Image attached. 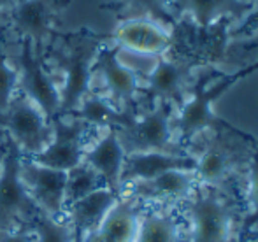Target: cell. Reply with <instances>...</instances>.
I'll return each instance as SVG.
<instances>
[{
	"label": "cell",
	"instance_id": "1",
	"mask_svg": "<svg viewBox=\"0 0 258 242\" xmlns=\"http://www.w3.org/2000/svg\"><path fill=\"white\" fill-rule=\"evenodd\" d=\"M179 211L186 219V242H239L246 212L242 191H221L197 184Z\"/></svg>",
	"mask_w": 258,
	"mask_h": 242
},
{
	"label": "cell",
	"instance_id": "2",
	"mask_svg": "<svg viewBox=\"0 0 258 242\" xmlns=\"http://www.w3.org/2000/svg\"><path fill=\"white\" fill-rule=\"evenodd\" d=\"M209 132L199 137L188 146V153L195 156V178L199 184L216 188L221 191H241L244 186L246 172L251 160V151L237 142V137L251 139V135H239L241 130Z\"/></svg>",
	"mask_w": 258,
	"mask_h": 242
},
{
	"label": "cell",
	"instance_id": "3",
	"mask_svg": "<svg viewBox=\"0 0 258 242\" xmlns=\"http://www.w3.org/2000/svg\"><path fill=\"white\" fill-rule=\"evenodd\" d=\"M244 75V68L237 70L235 74L221 75V77L218 75L216 81L213 74H202L190 86L184 100L174 111V133L181 149L188 151V146L194 140L209 132H221V130L237 132V128L216 116L213 104Z\"/></svg>",
	"mask_w": 258,
	"mask_h": 242
},
{
	"label": "cell",
	"instance_id": "4",
	"mask_svg": "<svg viewBox=\"0 0 258 242\" xmlns=\"http://www.w3.org/2000/svg\"><path fill=\"white\" fill-rule=\"evenodd\" d=\"M104 39L81 32L69 37V42L56 56L58 88H60V114H72L81 100L92 93L93 63L102 48Z\"/></svg>",
	"mask_w": 258,
	"mask_h": 242
},
{
	"label": "cell",
	"instance_id": "5",
	"mask_svg": "<svg viewBox=\"0 0 258 242\" xmlns=\"http://www.w3.org/2000/svg\"><path fill=\"white\" fill-rule=\"evenodd\" d=\"M174 111L169 102H153L144 111H136L128 121L118 128V137L126 153L137 151H167L188 153L181 149L174 133Z\"/></svg>",
	"mask_w": 258,
	"mask_h": 242
},
{
	"label": "cell",
	"instance_id": "6",
	"mask_svg": "<svg viewBox=\"0 0 258 242\" xmlns=\"http://www.w3.org/2000/svg\"><path fill=\"white\" fill-rule=\"evenodd\" d=\"M0 128L28 158L41 153L51 140V120L20 92L6 109L0 111Z\"/></svg>",
	"mask_w": 258,
	"mask_h": 242
},
{
	"label": "cell",
	"instance_id": "7",
	"mask_svg": "<svg viewBox=\"0 0 258 242\" xmlns=\"http://www.w3.org/2000/svg\"><path fill=\"white\" fill-rule=\"evenodd\" d=\"M6 158L0 171V232L30 226L41 209L35 205L21 179L20 149L13 140L6 137Z\"/></svg>",
	"mask_w": 258,
	"mask_h": 242
},
{
	"label": "cell",
	"instance_id": "8",
	"mask_svg": "<svg viewBox=\"0 0 258 242\" xmlns=\"http://www.w3.org/2000/svg\"><path fill=\"white\" fill-rule=\"evenodd\" d=\"M18 90L25 97L37 104L42 113L51 120L60 114V88L56 75L48 68L44 55L34 48L27 39H18Z\"/></svg>",
	"mask_w": 258,
	"mask_h": 242
},
{
	"label": "cell",
	"instance_id": "9",
	"mask_svg": "<svg viewBox=\"0 0 258 242\" xmlns=\"http://www.w3.org/2000/svg\"><path fill=\"white\" fill-rule=\"evenodd\" d=\"M93 93H100L116 107L136 113L139 97L143 95V79L121 63L116 56L112 42H104L93 63Z\"/></svg>",
	"mask_w": 258,
	"mask_h": 242
},
{
	"label": "cell",
	"instance_id": "10",
	"mask_svg": "<svg viewBox=\"0 0 258 242\" xmlns=\"http://www.w3.org/2000/svg\"><path fill=\"white\" fill-rule=\"evenodd\" d=\"M90 130L85 121L72 114H58L51 118V140L32 160L56 171H72L85 160Z\"/></svg>",
	"mask_w": 258,
	"mask_h": 242
},
{
	"label": "cell",
	"instance_id": "11",
	"mask_svg": "<svg viewBox=\"0 0 258 242\" xmlns=\"http://www.w3.org/2000/svg\"><path fill=\"white\" fill-rule=\"evenodd\" d=\"M67 6L69 0H13L4 18L18 39L30 41L44 55L42 46L53 35L54 23Z\"/></svg>",
	"mask_w": 258,
	"mask_h": 242
},
{
	"label": "cell",
	"instance_id": "12",
	"mask_svg": "<svg viewBox=\"0 0 258 242\" xmlns=\"http://www.w3.org/2000/svg\"><path fill=\"white\" fill-rule=\"evenodd\" d=\"M194 171H167L148 181H136L121 188V197H130L141 204L179 207L197 188Z\"/></svg>",
	"mask_w": 258,
	"mask_h": 242
},
{
	"label": "cell",
	"instance_id": "13",
	"mask_svg": "<svg viewBox=\"0 0 258 242\" xmlns=\"http://www.w3.org/2000/svg\"><path fill=\"white\" fill-rule=\"evenodd\" d=\"M20 172L35 205L51 218H63L67 172L44 167L27 156H21Z\"/></svg>",
	"mask_w": 258,
	"mask_h": 242
},
{
	"label": "cell",
	"instance_id": "14",
	"mask_svg": "<svg viewBox=\"0 0 258 242\" xmlns=\"http://www.w3.org/2000/svg\"><path fill=\"white\" fill-rule=\"evenodd\" d=\"M111 42L118 48L148 56L167 55L172 48V34L163 23L144 16L121 20L111 34Z\"/></svg>",
	"mask_w": 258,
	"mask_h": 242
},
{
	"label": "cell",
	"instance_id": "15",
	"mask_svg": "<svg viewBox=\"0 0 258 242\" xmlns=\"http://www.w3.org/2000/svg\"><path fill=\"white\" fill-rule=\"evenodd\" d=\"M190 65L183 60L158 56L155 67L143 81V95L153 102H169L177 107L184 100L190 83Z\"/></svg>",
	"mask_w": 258,
	"mask_h": 242
},
{
	"label": "cell",
	"instance_id": "16",
	"mask_svg": "<svg viewBox=\"0 0 258 242\" xmlns=\"http://www.w3.org/2000/svg\"><path fill=\"white\" fill-rule=\"evenodd\" d=\"M125 156L126 151L119 140L118 132L109 128L99 132L97 139L88 144L83 162L104 179L105 186L121 197V172Z\"/></svg>",
	"mask_w": 258,
	"mask_h": 242
},
{
	"label": "cell",
	"instance_id": "17",
	"mask_svg": "<svg viewBox=\"0 0 258 242\" xmlns=\"http://www.w3.org/2000/svg\"><path fill=\"white\" fill-rule=\"evenodd\" d=\"M176 169L195 171V156L191 153H167V151L126 153L121 172V188L136 181H148Z\"/></svg>",
	"mask_w": 258,
	"mask_h": 242
},
{
	"label": "cell",
	"instance_id": "18",
	"mask_svg": "<svg viewBox=\"0 0 258 242\" xmlns=\"http://www.w3.org/2000/svg\"><path fill=\"white\" fill-rule=\"evenodd\" d=\"M118 198L119 195L114 193L111 188H99V190L69 204L65 207L63 218L71 223V226L78 235L90 237L99 230L105 214L111 211L112 205L118 202Z\"/></svg>",
	"mask_w": 258,
	"mask_h": 242
},
{
	"label": "cell",
	"instance_id": "19",
	"mask_svg": "<svg viewBox=\"0 0 258 242\" xmlns=\"http://www.w3.org/2000/svg\"><path fill=\"white\" fill-rule=\"evenodd\" d=\"M143 204L130 197H119L105 214L99 230L86 237L90 242H136L139 232Z\"/></svg>",
	"mask_w": 258,
	"mask_h": 242
},
{
	"label": "cell",
	"instance_id": "20",
	"mask_svg": "<svg viewBox=\"0 0 258 242\" xmlns=\"http://www.w3.org/2000/svg\"><path fill=\"white\" fill-rule=\"evenodd\" d=\"M136 242H186V219L179 207L156 205L143 211Z\"/></svg>",
	"mask_w": 258,
	"mask_h": 242
},
{
	"label": "cell",
	"instance_id": "21",
	"mask_svg": "<svg viewBox=\"0 0 258 242\" xmlns=\"http://www.w3.org/2000/svg\"><path fill=\"white\" fill-rule=\"evenodd\" d=\"M134 113L123 111L119 107H116L109 99H105L100 93H88L85 99L81 100L78 109L72 113V116L79 118L81 121H85L92 130H109V128H121L128 118Z\"/></svg>",
	"mask_w": 258,
	"mask_h": 242
},
{
	"label": "cell",
	"instance_id": "22",
	"mask_svg": "<svg viewBox=\"0 0 258 242\" xmlns=\"http://www.w3.org/2000/svg\"><path fill=\"white\" fill-rule=\"evenodd\" d=\"M242 195H244L246 212L241 223L239 242H249L253 232L258 226V147L251 154V160H249L244 181V193Z\"/></svg>",
	"mask_w": 258,
	"mask_h": 242
},
{
	"label": "cell",
	"instance_id": "23",
	"mask_svg": "<svg viewBox=\"0 0 258 242\" xmlns=\"http://www.w3.org/2000/svg\"><path fill=\"white\" fill-rule=\"evenodd\" d=\"M30 228L35 242H74L76 232L65 218H51L39 211L32 219Z\"/></svg>",
	"mask_w": 258,
	"mask_h": 242
},
{
	"label": "cell",
	"instance_id": "24",
	"mask_svg": "<svg viewBox=\"0 0 258 242\" xmlns=\"http://www.w3.org/2000/svg\"><path fill=\"white\" fill-rule=\"evenodd\" d=\"M104 179L85 162L67 172V188H65V207L78 198L92 193V191L104 188Z\"/></svg>",
	"mask_w": 258,
	"mask_h": 242
},
{
	"label": "cell",
	"instance_id": "25",
	"mask_svg": "<svg viewBox=\"0 0 258 242\" xmlns=\"http://www.w3.org/2000/svg\"><path fill=\"white\" fill-rule=\"evenodd\" d=\"M18 92V68L11 63L6 46L0 39V111L9 106Z\"/></svg>",
	"mask_w": 258,
	"mask_h": 242
},
{
	"label": "cell",
	"instance_id": "26",
	"mask_svg": "<svg viewBox=\"0 0 258 242\" xmlns=\"http://www.w3.org/2000/svg\"><path fill=\"white\" fill-rule=\"evenodd\" d=\"M190 14L202 25L220 18L221 11L228 6V0H184Z\"/></svg>",
	"mask_w": 258,
	"mask_h": 242
},
{
	"label": "cell",
	"instance_id": "27",
	"mask_svg": "<svg viewBox=\"0 0 258 242\" xmlns=\"http://www.w3.org/2000/svg\"><path fill=\"white\" fill-rule=\"evenodd\" d=\"M132 9H137L141 16L151 18L162 23V20L167 16V9L163 6V0H125Z\"/></svg>",
	"mask_w": 258,
	"mask_h": 242
},
{
	"label": "cell",
	"instance_id": "28",
	"mask_svg": "<svg viewBox=\"0 0 258 242\" xmlns=\"http://www.w3.org/2000/svg\"><path fill=\"white\" fill-rule=\"evenodd\" d=\"M0 242H35V239L30 226H21V228L0 232Z\"/></svg>",
	"mask_w": 258,
	"mask_h": 242
},
{
	"label": "cell",
	"instance_id": "29",
	"mask_svg": "<svg viewBox=\"0 0 258 242\" xmlns=\"http://www.w3.org/2000/svg\"><path fill=\"white\" fill-rule=\"evenodd\" d=\"M11 2L13 0H0V18H4V14H6L7 7L11 6Z\"/></svg>",
	"mask_w": 258,
	"mask_h": 242
},
{
	"label": "cell",
	"instance_id": "30",
	"mask_svg": "<svg viewBox=\"0 0 258 242\" xmlns=\"http://www.w3.org/2000/svg\"><path fill=\"white\" fill-rule=\"evenodd\" d=\"M6 147H7V142L4 146H0V171H2V165H4V158H6Z\"/></svg>",
	"mask_w": 258,
	"mask_h": 242
},
{
	"label": "cell",
	"instance_id": "31",
	"mask_svg": "<svg viewBox=\"0 0 258 242\" xmlns=\"http://www.w3.org/2000/svg\"><path fill=\"white\" fill-rule=\"evenodd\" d=\"M255 70H258V61H256V63H253V65H249V67H244L246 74H251V72H255Z\"/></svg>",
	"mask_w": 258,
	"mask_h": 242
},
{
	"label": "cell",
	"instance_id": "32",
	"mask_svg": "<svg viewBox=\"0 0 258 242\" xmlns=\"http://www.w3.org/2000/svg\"><path fill=\"white\" fill-rule=\"evenodd\" d=\"M74 242H85V237L83 235H78V233H76V240Z\"/></svg>",
	"mask_w": 258,
	"mask_h": 242
},
{
	"label": "cell",
	"instance_id": "33",
	"mask_svg": "<svg viewBox=\"0 0 258 242\" xmlns=\"http://www.w3.org/2000/svg\"><path fill=\"white\" fill-rule=\"evenodd\" d=\"M249 242H255V240H249Z\"/></svg>",
	"mask_w": 258,
	"mask_h": 242
}]
</instances>
